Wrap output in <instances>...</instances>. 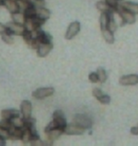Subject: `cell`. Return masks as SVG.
<instances>
[{
	"label": "cell",
	"mask_w": 138,
	"mask_h": 146,
	"mask_svg": "<svg viewBox=\"0 0 138 146\" xmlns=\"http://www.w3.org/2000/svg\"><path fill=\"white\" fill-rule=\"evenodd\" d=\"M120 5H121L123 8H125L126 10L133 13V14H138V3L126 1V2H122Z\"/></svg>",
	"instance_id": "cell-18"
},
{
	"label": "cell",
	"mask_w": 138,
	"mask_h": 146,
	"mask_svg": "<svg viewBox=\"0 0 138 146\" xmlns=\"http://www.w3.org/2000/svg\"><path fill=\"white\" fill-rule=\"evenodd\" d=\"M131 133L133 134V135H135V136L138 135V125L137 126H134V127L131 128Z\"/></svg>",
	"instance_id": "cell-39"
},
{
	"label": "cell",
	"mask_w": 138,
	"mask_h": 146,
	"mask_svg": "<svg viewBox=\"0 0 138 146\" xmlns=\"http://www.w3.org/2000/svg\"><path fill=\"white\" fill-rule=\"evenodd\" d=\"M29 144H31L32 146H43V145H45L44 141H41L40 139H32V141H30V142H29Z\"/></svg>",
	"instance_id": "cell-37"
},
{
	"label": "cell",
	"mask_w": 138,
	"mask_h": 146,
	"mask_svg": "<svg viewBox=\"0 0 138 146\" xmlns=\"http://www.w3.org/2000/svg\"><path fill=\"white\" fill-rule=\"evenodd\" d=\"M50 11L48 9H46L45 7H40V8H36V15L38 17L45 20H48L49 17H50Z\"/></svg>",
	"instance_id": "cell-19"
},
{
	"label": "cell",
	"mask_w": 138,
	"mask_h": 146,
	"mask_svg": "<svg viewBox=\"0 0 138 146\" xmlns=\"http://www.w3.org/2000/svg\"><path fill=\"white\" fill-rule=\"evenodd\" d=\"M0 127L4 128L6 130H10L13 127V124H11V121H9V119H2V121H0Z\"/></svg>",
	"instance_id": "cell-29"
},
{
	"label": "cell",
	"mask_w": 138,
	"mask_h": 146,
	"mask_svg": "<svg viewBox=\"0 0 138 146\" xmlns=\"http://www.w3.org/2000/svg\"><path fill=\"white\" fill-rule=\"evenodd\" d=\"M31 111H32V106L29 101H23L20 106V112L22 114V117L24 119H28L31 117Z\"/></svg>",
	"instance_id": "cell-9"
},
{
	"label": "cell",
	"mask_w": 138,
	"mask_h": 146,
	"mask_svg": "<svg viewBox=\"0 0 138 146\" xmlns=\"http://www.w3.org/2000/svg\"><path fill=\"white\" fill-rule=\"evenodd\" d=\"M46 21V20L40 18V17H38L36 15V16H33V17H30V18L26 19V22H25L24 26H25V28L27 31H33L36 30V29L41 28V26L45 24Z\"/></svg>",
	"instance_id": "cell-2"
},
{
	"label": "cell",
	"mask_w": 138,
	"mask_h": 146,
	"mask_svg": "<svg viewBox=\"0 0 138 146\" xmlns=\"http://www.w3.org/2000/svg\"><path fill=\"white\" fill-rule=\"evenodd\" d=\"M18 116H20V112L16 109H4L1 112L2 119H9V121H11L13 118Z\"/></svg>",
	"instance_id": "cell-15"
},
{
	"label": "cell",
	"mask_w": 138,
	"mask_h": 146,
	"mask_svg": "<svg viewBox=\"0 0 138 146\" xmlns=\"http://www.w3.org/2000/svg\"><path fill=\"white\" fill-rule=\"evenodd\" d=\"M53 121H55L61 128H63V129H64V127H65L66 124H67L65 117H64V113L60 109L56 110L55 112L53 113Z\"/></svg>",
	"instance_id": "cell-11"
},
{
	"label": "cell",
	"mask_w": 138,
	"mask_h": 146,
	"mask_svg": "<svg viewBox=\"0 0 138 146\" xmlns=\"http://www.w3.org/2000/svg\"><path fill=\"white\" fill-rule=\"evenodd\" d=\"M73 121H74V122L76 124L80 125L81 127L84 128L85 130L90 129V128L92 127V125H93L92 119H91L88 116L83 115V114H77V115L74 117Z\"/></svg>",
	"instance_id": "cell-4"
},
{
	"label": "cell",
	"mask_w": 138,
	"mask_h": 146,
	"mask_svg": "<svg viewBox=\"0 0 138 146\" xmlns=\"http://www.w3.org/2000/svg\"><path fill=\"white\" fill-rule=\"evenodd\" d=\"M7 31V26L6 25H3L0 23V34H3Z\"/></svg>",
	"instance_id": "cell-38"
},
{
	"label": "cell",
	"mask_w": 138,
	"mask_h": 146,
	"mask_svg": "<svg viewBox=\"0 0 138 146\" xmlns=\"http://www.w3.org/2000/svg\"><path fill=\"white\" fill-rule=\"evenodd\" d=\"M3 6V0H0V7Z\"/></svg>",
	"instance_id": "cell-41"
},
{
	"label": "cell",
	"mask_w": 138,
	"mask_h": 146,
	"mask_svg": "<svg viewBox=\"0 0 138 146\" xmlns=\"http://www.w3.org/2000/svg\"><path fill=\"white\" fill-rule=\"evenodd\" d=\"M103 94H104V93L102 92V90H101V89H99V88H98V87H96V88H94V89H93V95H94V97L96 98V99L100 98Z\"/></svg>",
	"instance_id": "cell-35"
},
{
	"label": "cell",
	"mask_w": 138,
	"mask_h": 146,
	"mask_svg": "<svg viewBox=\"0 0 138 146\" xmlns=\"http://www.w3.org/2000/svg\"><path fill=\"white\" fill-rule=\"evenodd\" d=\"M6 144V139L0 137V146H4Z\"/></svg>",
	"instance_id": "cell-40"
},
{
	"label": "cell",
	"mask_w": 138,
	"mask_h": 146,
	"mask_svg": "<svg viewBox=\"0 0 138 146\" xmlns=\"http://www.w3.org/2000/svg\"><path fill=\"white\" fill-rule=\"evenodd\" d=\"M108 30H110L111 31H113V33H114V31H116L117 29V24L116 22V20H114V14L111 16V19H110V22H109V25H108Z\"/></svg>",
	"instance_id": "cell-30"
},
{
	"label": "cell",
	"mask_w": 138,
	"mask_h": 146,
	"mask_svg": "<svg viewBox=\"0 0 138 146\" xmlns=\"http://www.w3.org/2000/svg\"><path fill=\"white\" fill-rule=\"evenodd\" d=\"M121 86H135L138 84V74L124 75L119 79Z\"/></svg>",
	"instance_id": "cell-8"
},
{
	"label": "cell",
	"mask_w": 138,
	"mask_h": 146,
	"mask_svg": "<svg viewBox=\"0 0 138 146\" xmlns=\"http://www.w3.org/2000/svg\"><path fill=\"white\" fill-rule=\"evenodd\" d=\"M117 1H118V0H105V2H106L111 8H113L116 11L117 7L119 6L118 2H117Z\"/></svg>",
	"instance_id": "cell-32"
},
{
	"label": "cell",
	"mask_w": 138,
	"mask_h": 146,
	"mask_svg": "<svg viewBox=\"0 0 138 146\" xmlns=\"http://www.w3.org/2000/svg\"><path fill=\"white\" fill-rule=\"evenodd\" d=\"M63 134H64V129L61 127H56V128H53V129L49 130L48 132H46V135L48 137V139H50L52 141L59 139Z\"/></svg>",
	"instance_id": "cell-12"
},
{
	"label": "cell",
	"mask_w": 138,
	"mask_h": 146,
	"mask_svg": "<svg viewBox=\"0 0 138 146\" xmlns=\"http://www.w3.org/2000/svg\"><path fill=\"white\" fill-rule=\"evenodd\" d=\"M98 101L100 104H110V102H111V98H110V96H109V95L103 94L100 98H98Z\"/></svg>",
	"instance_id": "cell-31"
},
{
	"label": "cell",
	"mask_w": 138,
	"mask_h": 146,
	"mask_svg": "<svg viewBox=\"0 0 138 146\" xmlns=\"http://www.w3.org/2000/svg\"><path fill=\"white\" fill-rule=\"evenodd\" d=\"M3 6H4L11 13L20 11L17 1H13V0H3Z\"/></svg>",
	"instance_id": "cell-13"
},
{
	"label": "cell",
	"mask_w": 138,
	"mask_h": 146,
	"mask_svg": "<svg viewBox=\"0 0 138 146\" xmlns=\"http://www.w3.org/2000/svg\"><path fill=\"white\" fill-rule=\"evenodd\" d=\"M112 15H113V14H110L107 13H101L100 17H99V24H100L101 31L106 30L108 28V25H109V22H110Z\"/></svg>",
	"instance_id": "cell-16"
},
{
	"label": "cell",
	"mask_w": 138,
	"mask_h": 146,
	"mask_svg": "<svg viewBox=\"0 0 138 146\" xmlns=\"http://www.w3.org/2000/svg\"><path fill=\"white\" fill-rule=\"evenodd\" d=\"M24 129V133H23V136H22V141L23 143L27 144V143H29L31 141V135H30V132H29V130L27 129V128H23Z\"/></svg>",
	"instance_id": "cell-26"
},
{
	"label": "cell",
	"mask_w": 138,
	"mask_h": 146,
	"mask_svg": "<svg viewBox=\"0 0 138 146\" xmlns=\"http://www.w3.org/2000/svg\"><path fill=\"white\" fill-rule=\"evenodd\" d=\"M1 37H2V40L4 41L6 44H8V45H11V44H13V42H14L13 35L10 33H5L1 34Z\"/></svg>",
	"instance_id": "cell-27"
},
{
	"label": "cell",
	"mask_w": 138,
	"mask_h": 146,
	"mask_svg": "<svg viewBox=\"0 0 138 146\" xmlns=\"http://www.w3.org/2000/svg\"><path fill=\"white\" fill-rule=\"evenodd\" d=\"M96 73H98V76L99 83H101V84L105 83L107 80V73L105 71V69L102 68H98V70H96Z\"/></svg>",
	"instance_id": "cell-24"
},
{
	"label": "cell",
	"mask_w": 138,
	"mask_h": 146,
	"mask_svg": "<svg viewBox=\"0 0 138 146\" xmlns=\"http://www.w3.org/2000/svg\"><path fill=\"white\" fill-rule=\"evenodd\" d=\"M10 139H21L24 129L23 128H17L13 126L10 130Z\"/></svg>",
	"instance_id": "cell-17"
},
{
	"label": "cell",
	"mask_w": 138,
	"mask_h": 146,
	"mask_svg": "<svg viewBox=\"0 0 138 146\" xmlns=\"http://www.w3.org/2000/svg\"><path fill=\"white\" fill-rule=\"evenodd\" d=\"M13 1H18V0H13Z\"/></svg>",
	"instance_id": "cell-42"
},
{
	"label": "cell",
	"mask_w": 138,
	"mask_h": 146,
	"mask_svg": "<svg viewBox=\"0 0 138 146\" xmlns=\"http://www.w3.org/2000/svg\"><path fill=\"white\" fill-rule=\"evenodd\" d=\"M11 124H13V126L14 127H17V128H24V125H25V119L21 118L20 116L18 117H15V118H13L11 119Z\"/></svg>",
	"instance_id": "cell-22"
},
{
	"label": "cell",
	"mask_w": 138,
	"mask_h": 146,
	"mask_svg": "<svg viewBox=\"0 0 138 146\" xmlns=\"http://www.w3.org/2000/svg\"><path fill=\"white\" fill-rule=\"evenodd\" d=\"M52 48H53V45L52 43H44L41 44V45L38 46L37 50V55L39 57H46L49 52L51 51Z\"/></svg>",
	"instance_id": "cell-10"
},
{
	"label": "cell",
	"mask_w": 138,
	"mask_h": 146,
	"mask_svg": "<svg viewBox=\"0 0 138 146\" xmlns=\"http://www.w3.org/2000/svg\"><path fill=\"white\" fill-rule=\"evenodd\" d=\"M55 89L53 87H42V88H38L34 90L32 93V97L38 100H42V99L50 97L54 94Z\"/></svg>",
	"instance_id": "cell-5"
},
{
	"label": "cell",
	"mask_w": 138,
	"mask_h": 146,
	"mask_svg": "<svg viewBox=\"0 0 138 146\" xmlns=\"http://www.w3.org/2000/svg\"><path fill=\"white\" fill-rule=\"evenodd\" d=\"M17 4H18L19 11H22V13H24L29 6L32 5V0H18V1H17Z\"/></svg>",
	"instance_id": "cell-23"
},
{
	"label": "cell",
	"mask_w": 138,
	"mask_h": 146,
	"mask_svg": "<svg viewBox=\"0 0 138 146\" xmlns=\"http://www.w3.org/2000/svg\"><path fill=\"white\" fill-rule=\"evenodd\" d=\"M24 14L26 16V18H30V17L36 16V8L33 5L29 6V7L24 11Z\"/></svg>",
	"instance_id": "cell-25"
},
{
	"label": "cell",
	"mask_w": 138,
	"mask_h": 146,
	"mask_svg": "<svg viewBox=\"0 0 138 146\" xmlns=\"http://www.w3.org/2000/svg\"><path fill=\"white\" fill-rule=\"evenodd\" d=\"M0 137H2V138L5 139H10V131L0 127Z\"/></svg>",
	"instance_id": "cell-34"
},
{
	"label": "cell",
	"mask_w": 138,
	"mask_h": 146,
	"mask_svg": "<svg viewBox=\"0 0 138 146\" xmlns=\"http://www.w3.org/2000/svg\"><path fill=\"white\" fill-rule=\"evenodd\" d=\"M32 5L35 8L45 7V2H44V0H32Z\"/></svg>",
	"instance_id": "cell-36"
},
{
	"label": "cell",
	"mask_w": 138,
	"mask_h": 146,
	"mask_svg": "<svg viewBox=\"0 0 138 146\" xmlns=\"http://www.w3.org/2000/svg\"><path fill=\"white\" fill-rule=\"evenodd\" d=\"M116 13L118 14L119 17L121 18L123 24H133L135 23V14H133V13H131L130 11L126 10L125 8H123L121 5H119L116 9Z\"/></svg>",
	"instance_id": "cell-1"
},
{
	"label": "cell",
	"mask_w": 138,
	"mask_h": 146,
	"mask_svg": "<svg viewBox=\"0 0 138 146\" xmlns=\"http://www.w3.org/2000/svg\"><path fill=\"white\" fill-rule=\"evenodd\" d=\"M7 31L6 33L11 34V35H23L24 31H26V28L24 25L18 24L13 21L9 22L7 25Z\"/></svg>",
	"instance_id": "cell-3"
},
{
	"label": "cell",
	"mask_w": 138,
	"mask_h": 146,
	"mask_svg": "<svg viewBox=\"0 0 138 146\" xmlns=\"http://www.w3.org/2000/svg\"><path fill=\"white\" fill-rule=\"evenodd\" d=\"M23 38H24L25 42L28 44V45H29L30 44V42L32 41V39H33V35H32V31H27L26 30L24 31V33H23Z\"/></svg>",
	"instance_id": "cell-28"
},
{
	"label": "cell",
	"mask_w": 138,
	"mask_h": 146,
	"mask_svg": "<svg viewBox=\"0 0 138 146\" xmlns=\"http://www.w3.org/2000/svg\"><path fill=\"white\" fill-rule=\"evenodd\" d=\"M89 81L91 82V83H98V73L96 72H91L89 74Z\"/></svg>",
	"instance_id": "cell-33"
},
{
	"label": "cell",
	"mask_w": 138,
	"mask_h": 146,
	"mask_svg": "<svg viewBox=\"0 0 138 146\" xmlns=\"http://www.w3.org/2000/svg\"><path fill=\"white\" fill-rule=\"evenodd\" d=\"M96 7L99 11H101V13H107L110 14H114L116 13V11H114L113 8H111L110 6L105 2V0L104 1H98L96 4Z\"/></svg>",
	"instance_id": "cell-14"
},
{
	"label": "cell",
	"mask_w": 138,
	"mask_h": 146,
	"mask_svg": "<svg viewBox=\"0 0 138 146\" xmlns=\"http://www.w3.org/2000/svg\"><path fill=\"white\" fill-rule=\"evenodd\" d=\"M84 128L81 127L80 125L74 123L66 124L64 127V134L66 135H83L84 133Z\"/></svg>",
	"instance_id": "cell-7"
},
{
	"label": "cell",
	"mask_w": 138,
	"mask_h": 146,
	"mask_svg": "<svg viewBox=\"0 0 138 146\" xmlns=\"http://www.w3.org/2000/svg\"><path fill=\"white\" fill-rule=\"evenodd\" d=\"M102 31V36H103L104 40L106 41L108 44H114V33L111 31L110 30H103Z\"/></svg>",
	"instance_id": "cell-21"
},
{
	"label": "cell",
	"mask_w": 138,
	"mask_h": 146,
	"mask_svg": "<svg viewBox=\"0 0 138 146\" xmlns=\"http://www.w3.org/2000/svg\"><path fill=\"white\" fill-rule=\"evenodd\" d=\"M11 18H13V21L15 23H18V24H22L24 25L26 22V16L24 13L22 11H17V13H11Z\"/></svg>",
	"instance_id": "cell-20"
},
{
	"label": "cell",
	"mask_w": 138,
	"mask_h": 146,
	"mask_svg": "<svg viewBox=\"0 0 138 146\" xmlns=\"http://www.w3.org/2000/svg\"><path fill=\"white\" fill-rule=\"evenodd\" d=\"M118 1H121V0H118Z\"/></svg>",
	"instance_id": "cell-43"
},
{
	"label": "cell",
	"mask_w": 138,
	"mask_h": 146,
	"mask_svg": "<svg viewBox=\"0 0 138 146\" xmlns=\"http://www.w3.org/2000/svg\"><path fill=\"white\" fill-rule=\"evenodd\" d=\"M81 31V24L80 22L75 21L72 22L71 24L69 25V27L67 28V31L65 33V39L66 40H71L73 39L77 34L80 33Z\"/></svg>",
	"instance_id": "cell-6"
}]
</instances>
